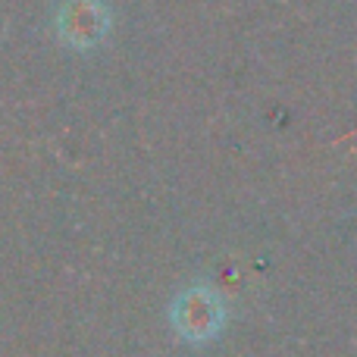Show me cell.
Returning a JSON list of instances; mask_svg holds the SVG:
<instances>
[{"label":"cell","instance_id":"1","mask_svg":"<svg viewBox=\"0 0 357 357\" xmlns=\"http://www.w3.org/2000/svg\"><path fill=\"white\" fill-rule=\"evenodd\" d=\"M169 320H173L176 333L185 342H210L222 333L226 326V307H222L220 295L207 285H191L173 301L169 307Z\"/></svg>","mask_w":357,"mask_h":357},{"label":"cell","instance_id":"2","mask_svg":"<svg viewBox=\"0 0 357 357\" xmlns=\"http://www.w3.org/2000/svg\"><path fill=\"white\" fill-rule=\"evenodd\" d=\"M56 35L73 50H94L110 35V6L104 0H63L56 10Z\"/></svg>","mask_w":357,"mask_h":357}]
</instances>
